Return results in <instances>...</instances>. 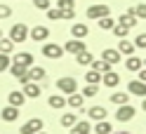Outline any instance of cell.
<instances>
[{
  "label": "cell",
  "instance_id": "cell-28",
  "mask_svg": "<svg viewBox=\"0 0 146 134\" xmlns=\"http://www.w3.org/2000/svg\"><path fill=\"white\" fill-rule=\"evenodd\" d=\"M125 66H127V71H139V68L144 66V61H141L139 57H127Z\"/></svg>",
  "mask_w": 146,
  "mask_h": 134
},
{
  "label": "cell",
  "instance_id": "cell-1",
  "mask_svg": "<svg viewBox=\"0 0 146 134\" xmlns=\"http://www.w3.org/2000/svg\"><path fill=\"white\" fill-rule=\"evenodd\" d=\"M57 89H59V92L61 94H73V92H76V89H78V83H76V78H68V75H64V78H59L57 80Z\"/></svg>",
  "mask_w": 146,
  "mask_h": 134
},
{
  "label": "cell",
  "instance_id": "cell-42",
  "mask_svg": "<svg viewBox=\"0 0 146 134\" xmlns=\"http://www.w3.org/2000/svg\"><path fill=\"white\" fill-rule=\"evenodd\" d=\"M10 14H12V10L7 5H0V19H10Z\"/></svg>",
  "mask_w": 146,
  "mask_h": 134
},
{
  "label": "cell",
  "instance_id": "cell-33",
  "mask_svg": "<svg viewBox=\"0 0 146 134\" xmlns=\"http://www.w3.org/2000/svg\"><path fill=\"white\" fill-rule=\"evenodd\" d=\"M10 66H12L10 54H0V73H3V71H10Z\"/></svg>",
  "mask_w": 146,
  "mask_h": 134
},
{
  "label": "cell",
  "instance_id": "cell-22",
  "mask_svg": "<svg viewBox=\"0 0 146 134\" xmlns=\"http://www.w3.org/2000/svg\"><path fill=\"white\" fill-rule=\"evenodd\" d=\"M59 122H61V127H68V129H73V125L78 122V115H76V113H64L61 118H59Z\"/></svg>",
  "mask_w": 146,
  "mask_h": 134
},
{
  "label": "cell",
  "instance_id": "cell-48",
  "mask_svg": "<svg viewBox=\"0 0 146 134\" xmlns=\"http://www.w3.org/2000/svg\"><path fill=\"white\" fill-rule=\"evenodd\" d=\"M38 134H47V132H38Z\"/></svg>",
  "mask_w": 146,
  "mask_h": 134
},
{
  "label": "cell",
  "instance_id": "cell-4",
  "mask_svg": "<svg viewBox=\"0 0 146 134\" xmlns=\"http://www.w3.org/2000/svg\"><path fill=\"white\" fill-rule=\"evenodd\" d=\"M108 5H90L87 10H85V14H87V19H102V17H108Z\"/></svg>",
  "mask_w": 146,
  "mask_h": 134
},
{
  "label": "cell",
  "instance_id": "cell-37",
  "mask_svg": "<svg viewBox=\"0 0 146 134\" xmlns=\"http://www.w3.org/2000/svg\"><path fill=\"white\" fill-rule=\"evenodd\" d=\"M134 47H137V50H146V33H139V35H137Z\"/></svg>",
  "mask_w": 146,
  "mask_h": 134
},
{
  "label": "cell",
  "instance_id": "cell-25",
  "mask_svg": "<svg viewBox=\"0 0 146 134\" xmlns=\"http://www.w3.org/2000/svg\"><path fill=\"white\" fill-rule=\"evenodd\" d=\"M111 104H115V106H125V104H130V92H115L113 96H111Z\"/></svg>",
  "mask_w": 146,
  "mask_h": 134
},
{
  "label": "cell",
  "instance_id": "cell-10",
  "mask_svg": "<svg viewBox=\"0 0 146 134\" xmlns=\"http://www.w3.org/2000/svg\"><path fill=\"white\" fill-rule=\"evenodd\" d=\"M12 64L21 66V68H31L33 66V54H29V52H19V54H14V61Z\"/></svg>",
  "mask_w": 146,
  "mask_h": 134
},
{
  "label": "cell",
  "instance_id": "cell-39",
  "mask_svg": "<svg viewBox=\"0 0 146 134\" xmlns=\"http://www.w3.org/2000/svg\"><path fill=\"white\" fill-rule=\"evenodd\" d=\"M127 31H130V28H125V26H120V24H115V26H113V33H115L120 40H123L125 35H127Z\"/></svg>",
  "mask_w": 146,
  "mask_h": 134
},
{
  "label": "cell",
  "instance_id": "cell-45",
  "mask_svg": "<svg viewBox=\"0 0 146 134\" xmlns=\"http://www.w3.org/2000/svg\"><path fill=\"white\" fill-rule=\"evenodd\" d=\"M141 111L146 113V96H144V101H141Z\"/></svg>",
  "mask_w": 146,
  "mask_h": 134
},
{
  "label": "cell",
  "instance_id": "cell-16",
  "mask_svg": "<svg viewBox=\"0 0 146 134\" xmlns=\"http://www.w3.org/2000/svg\"><path fill=\"white\" fill-rule=\"evenodd\" d=\"M0 118H3L5 122H14L17 118H19V108H17V106H5L3 113H0Z\"/></svg>",
  "mask_w": 146,
  "mask_h": 134
},
{
  "label": "cell",
  "instance_id": "cell-43",
  "mask_svg": "<svg viewBox=\"0 0 146 134\" xmlns=\"http://www.w3.org/2000/svg\"><path fill=\"white\" fill-rule=\"evenodd\" d=\"M73 17H76L73 10H61V19H73Z\"/></svg>",
  "mask_w": 146,
  "mask_h": 134
},
{
  "label": "cell",
  "instance_id": "cell-44",
  "mask_svg": "<svg viewBox=\"0 0 146 134\" xmlns=\"http://www.w3.org/2000/svg\"><path fill=\"white\" fill-rule=\"evenodd\" d=\"M139 80H141V83H146V68H139Z\"/></svg>",
  "mask_w": 146,
  "mask_h": 134
},
{
  "label": "cell",
  "instance_id": "cell-47",
  "mask_svg": "<svg viewBox=\"0 0 146 134\" xmlns=\"http://www.w3.org/2000/svg\"><path fill=\"white\" fill-rule=\"evenodd\" d=\"M0 40H3V31H0Z\"/></svg>",
  "mask_w": 146,
  "mask_h": 134
},
{
  "label": "cell",
  "instance_id": "cell-6",
  "mask_svg": "<svg viewBox=\"0 0 146 134\" xmlns=\"http://www.w3.org/2000/svg\"><path fill=\"white\" fill-rule=\"evenodd\" d=\"M134 115H137V108H134V106H130V104H125V106H120V108H118L115 118H118V122H130Z\"/></svg>",
  "mask_w": 146,
  "mask_h": 134
},
{
  "label": "cell",
  "instance_id": "cell-24",
  "mask_svg": "<svg viewBox=\"0 0 146 134\" xmlns=\"http://www.w3.org/2000/svg\"><path fill=\"white\" fill-rule=\"evenodd\" d=\"M47 104L52 106V108H64V106H66V96L64 94H52L47 99Z\"/></svg>",
  "mask_w": 146,
  "mask_h": 134
},
{
  "label": "cell",
  "instance_id": "cell-12",
  "mask_svg": "<svg viewBox=\"0 0 146 134\" xmlns=\"http://www.w3.org/2000/svg\"><path fill=\"white\" fill-rule=\"evenodd\" d=\"M21 92H24V96H26V99H38V96L42 94V89L38 87V83H26Z\"/></svg>",
  "mask_w": 146,
  "mask_h": 134
},
{
  "label": "cell",
  "instance_id": "cell-7",
  "mask_svg": "<svg viewBox=\"0 0 146 134\" xmlns=\"http://www.w3.org/2000/svg\"><path fill=\"white\" fill-rule=\"evenodd\" d=\"M85 113L90 115V120H106V115H108V108L106 106H90V108H85Z\"/></svg>",
  "mask_w": 146,
  "mask_h": 134
},
{
  "label": "cell",
  "instance_id": "cell-2",
  "mask_svg": "<svg viewBox=\"0 0 146 134\" xmlns=\"http://www.w3.org/2000/svg\"><path fill=\"white\" fill-rule=\"evenodd\" d=\"M26 38H29V28H26V24H14L12 28H10V40H12L14 45L24 42Z\"/></svg>",
  "mask_w": 146,
  "mask_h": 134
},
{
  "label": "cell",
  "instance_id": "cell-15",
  "mask_svg": "<svg viewBox=\"0 0 146 134\" xmlns=\"http://www.w3.org/2000/svg\"><path fill=\"white\" fill-rule=\"evenodd\" d=\"M71 35H73L76 40H83V38L90 35V28H87L85 24H73V26H71Z\"/></svg>",
  "mask_w": 146,
  "mask_h": 134
},
{
  "label": "cell",
  "instance_id": "cell-40",
  "mask_svg": "<svg viewBox=\"0 0 146 134\" xmlns=\"http://www.w3.org/2000/svg\"><path fill=\"white\" fill-rule=\"evenodd\" d=\"M76 0H59V10H73Z\"/></svg>",
  "mask_w": 146,
  "mask_h": 134
},
{
  "label": "cell",
  "instance_id": "cell-46",
  "mask_svg": "<svg viewBox=\"0 0 146 134\" xmlns=\"http://www.w3.org/2000/svg\"><path fill=\"white\" fill-rule=\"evenodd\" d=\"M111 134H113V132H111ZM118 134H130V132H118Z\"/></svg>",
  "mask_w": 146,
  "mask_h": 134
},
{
  "label": "cell",
  "instance_id": "cell-18",
  "mask_svg": "<svg viewBox=\"0 0 146 134\" xmlns=\"http://www.w3.org/2000/svg\"><path fill=\"white\" fill-rule=\"evenodd\" d=\"M102 83L106 87H115L118 83H120V75H118L115 71H106V73H102Z\"/></svg>",
  "mask_w": 146,
  "mask_h": 134
},
{
  "label": "cell",
  "instance_id": "cell-36",
  "mask_svg": "<svg viewBox=\"0 0 146 134\" xmlns=\"http://www.w3.org/2000/svg\"><path fill=\"white\" fill-rule=\"evenodd\" d=\"M132 10H134V14H137V19H146V3L132 7Z\"/></svg>",
  "mask_w": 146,
  "mask_h": 134
},
{
  "label": "cell",
  "instance_id": "cell-11",
  "mask_svg": "<svg viewBox=\"0 0 146 134\" xmlns=\"http://www.w3.org/2000/svg\"><path fill=\"white\" fill-rule=\"evenodd\" d=\"M127 92L144 99V96H146V83H141V80H132V83L127 85Z\"/></svg>",
  "mask_w": 146,
  "mask_h": 134
},
{
  "label": "cell",
  "instance_id": "cell-31",
  "mask_svg": "<svg viewBox=\"0 0 146 134\" xmlns=\"http://www.w3.org/2000/svg\"><path fill=\"white\" fill-rule=\"evenodd\" d=\"M14 50V42L10 38H3L0 40V54H10V52Z\"/></svg>",
  "mask_w": 146,
  "mask_h": 134
},
{
  "label": "cell",
  "instance_id": "cell-29",
  "mask_svg": "<svg viewBox=\"0 0 146 134\" xmlns=\"http://www.w3.org/2000/svg\"><path fill=\"white\" fill-rule=\"evenodd\" d=\"M90 122H85V120H78L76 125H73V134H90Z\"/></svg>",
  "mask_w": 146,
  "mask_h": 134
},
{
  "label": "cell",
  "instance_id": "cell-30",
  "mask_svg": "<svg viewBox=\"0 0 146 134\" xmlns=\"http://www.w3.org/2000/svg\"><path fill=\"white\" fill-rule=\"evenodd\" d=\"M113 26H115V19H111V14L99 19V28L102 31H113Z\"/></svg>",
  "mask_w": 146,
  "mask_h": 134
},
{
  "label": "cell",
  "instance_id": "cell-17",
  "mask_svg": "<svg viewBox=\"0 0 146 134\" xmlns=\"http://www.w3.org/2000/svg\"><path fill=\"white\" fill-rule=\"evenodd\" d=\"M7 101H10V106H24V101H26V96H24V92L21 89H14V92H10L7 94Z\"/></svg>",
  "mask_w": 146,
  "mask_h": 134
},
{
  "label": "cell",
  "instance_id": "cell-34",
  "mask_svg": "<svg viewBox=\"0 0 146 134\" xmlns=\"http://www.w3.org/2000/svg\"><path fill=\"white\" fill-rule=\"evenodd\" d=\"M26 71H29V68H21V66H17V64H12V66H10V73H12L17 80H19L21 75H26Z\"/></svg>",
  "mask_w": 146,
  "mask_h": 134
},
{
  "label": "cell",
  "instance_id": "cell-41",
  "mask_svg": "<svg viewBox=\"0 0 146 134\" xmlns=\"http://www.w3.org/2000/svg\"><path fill=\"white\" fill-rule=\"evenodd\" d=\"M38 10H50V0H31Z\"/></svg>",
  "mask_w": 146,
  "mask_h": 134
},
{
  "label": "cell",
  "instance_id": "cell-3",
  "mask_svg": "<svg viewBox=\"0 0 146 134\" xmlns=\"http://www.w3.org/2000/svg\"><path fill=\"white\" fill-rule=\"evenodd\" d=\"M42 57H47V59H61V57H64V47L57 45V42H45Z\"/></svg>",
  "mask_w": 146,
  "mask_h": 134
},
{
  "label": "cell",
  "instance_id": "cell-27",
  "mask_svg": "<svg viewBox=\"0 0 146 134\" xmlns=\"http://www.w3.org/2000/svg\"><path fill=\"white\" fill-rule=\"evenodd\" d=\"M94 132L97 134H111L113 132V125H108V120H99L94 125Z\"/></svg>",
  "mask_w": 146,
  "mask_h": 134
},
{
  "label": "cell",
  "instance_id": "cell-13",
  "mask_svg": "<svg viewBox=\"0 0 146 134\" xmlns=\"http://www.w3.org/2000/svg\"><path fill=\"white\" fill-rule=\"evenodd\" d=\"M102 59L106 61L108 66H115L118 61H120V52H118V50H108V47H106V50L102 52Z\"/></svg>",
  "mask_w": 146,
  "mask_h": 134
},
{
  "label": "cell",
  "instance_id": "cell-35",
  "mask_svg": "<svg viewBox=\"0 0 146 134\" xmlns=\"http://www.w3.org/2000/svg\"><path fill=\"white\" fill-rule=\"evenodd\" d=\"M97 92H99V87L97 85H87V87H83V96H97Z\"/></svg>",
  "mask_w": 146,
  "mask_h": 134
},
{
  "label": "cell",
  "instance_id": "cell-38",
  "mask_svg": "<svg viewBox=\"0 0 146 134\" xmlns=\"http://www.w3.org/2000/svg\"><path fill=\"white\" fill-rule=\"evenodd\" d=\"M47 19L50 21H59L61 19V10H59V7H57V10H52V7H50V10H47Z\"/></svg>",
  "mask_w": 146,
  "mask_h": 134
},
{
  "label": "cell",
  "instance_id": "cell-23",
  "mask_svg": "<svg viewBox=\"0 0 146 134\" xmlns=\"http://www.w3.org/2000/svg\"><path fill=\"white\" fill-rule=\"evenodd\" d=\"M76 59H78L80 66H90V64L94 61V57H92V52H90V50H83L80 54H76Z\"/></svg>",
  "mask_w": 146,
  "mask_h": 134
},
{
  "label": "cell",
  "instance_id": "cell-5",
  "mask_svg": "<svg viewBox=\"0 0 146 134\" xmlns=\"http://www.w3.org/2000/svg\"><path fill=\"white\" fill-rule=\"evenodd\" d=\"M38 132H42V120L40 118H31L26 125L19 127V134H38Z\"/></svg>",
  "mask_w": 146,
  "mask_h": 134
},
{
  "label": "cell",
  "instance_id": "cell-9",
  "mask_svg": "<svg viewBox=\"0 0 146 134\" xmlns=\"http://www.w3.org/2000/svg\"><path fill=\"white\" fill-rule=\"evenodd\" d=\"M83 50H87L85 42L83 40H76V38H71L66 45H64V52H68V54H80Z\"/></svg>",
  "mask_w": 146,
  "mask_h": 134
},
{
  "label": "cell",
  "instance_id": "cell-32",
  "mask_svg": "<svg viewBox=\"0 0 146 134\" xmlns=\"http://www.w3.org/2000/svg\"><path fill=\"white\" fill-rule=\"evenodd\" d=\"M90 68H92V71H99V73H106V71H111V66H108L104 59H102V61H92V64H90Z\"/></svg>",
  "mask_w": 146,
  "mask_h": 134
},
{
  "label": "cell",
  "instance_id": "cell-8",
  "mask_svg": "<svg viewBox=\"0 0 146 134\" xmlns=\"http://www.w3.org/2000/svg\"><path fill=\"white\" fill-rule=\"evenodd\" d=\"M137 21H139V19H137L134 10H127V12H123V14H120V19H118V24H120V26H125V28H130V31L137 26Z\"/></svg>",
  "mask_w": 146,
  "mask_h": 134
},
{
  "label": "cell",
  "instance_id": "cell-19",
  "mask_svg": "<svg viewBox=\"0 0 146 134\" xmlns=\"http://www.w3.org/2000/svg\"><path fill=\"white\" fill-rule=\"evenodd\" d=\"M47 35H50V31L45 28V26H35L33 31H29V38H33V40H38V42H42V40H47Z\"/></svg>",
  "mask_w": 146,
  "mask_h": 134
},
{
  "label": "cell",
  "instance_id": "cell-14",
  "mask_svg": "<svg viewBox=\"0 0 146 134\" xmlns=\"http://www.w3.org/2000/svg\"><path fill=\"white\" fill-rule=\"evenodd\" d=\"M26 75H29V80L31 83H40V80H45V68H40V66H31L29 71H26Z\"/></svg>",
  "mask_w": 146,
  "mask_h": 134
},
{
  "label": "cell",
  "instance_id": "cell-49",
  "mask_svg": "<svg viewBox=\"0 0 146 134\" xmlns=\"http://www.w3.org/2000/svg\"><path fill=\"white\" fill-rule=\"evenodd\" d=\"M144 66H146V59H144Z\"/></svg>",
  "mask_w": 146,
  "mask_h": 134
},
{
  "label": "cell",
  "instance_id": "cell-20",
  "mask_svg": "<svg viewBox=\"0 0 146 134\" xmlns=\"http://www.w3.org/2000/svg\"><path fill=\"white\" fill-rule=\"evenodd\" d=\"M83 101H85V96H83V94H78V92H73V94L66 96V106H73V108H85Z\"/></svg>",
  "mask_w": 146,
  "mask_h": 134
},
{
  "label": "cell",
  "instance_id": "cell-26",
  "mask_svg": "<svg viewBox=\"0 0 146 134\" xmlns=\"http://www.w3.org/2000/svg\"><path fill=\"white\" fill-rule=\"evenodd\" d=\"M85 83H87V85H99V83H102V73L90 68L87 73H85Z\"/></svg>",
  "mask_w": 146,
  "mask_h": 134
},
{
  "label": "cell",
  "instance_id": "cell-21",
  "mask_svg": "<svg viewBox=\"0 0 146 134\" xmlns=\"http://www.w3.org/2000/svg\"><path fill=\"white\" fill-rule=\"evenodd\" d=\"M134 50H137V47H134V42H132V40H125V38H123L120 42H118V52H120V54L132 57V54H134Z\"/></svg>",
  "mask_w": 146,
  "mask_h": 134
}]
</instances>
